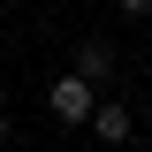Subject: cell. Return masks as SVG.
I'll return each mask as SVG.
<instances>
[{
    "instance_id": "obj_1",
    "label": "cell",
    "mask_w": 152,
    "mask_h": 152,
    "mask_svg": "<svg viewBox=\"0 0 152 152\" xmlns=\"http://www.w3.org/2000/svg\"><path fill=\"white\" fill-rule=\"evenodd\" d=\"M46 107H53V122H69V129H76V122H91V107H99V84H91V76H53V91H46Z\"/></svg>"
},
{
    "instance_id": "obj_5",
    "label": "cell",
    "mask_w": 152,
    "mask_h": 152,
    "mask_svg": "<svg viewBox=\"0 0 152 152\" xmlns=\"http://www.w3.org/2000/svg\"><path fill=\"white\" fill-rule=\"evenodd\" d=\"M0 145H15V122H8V114H0Z\"/></svg>"
},
{
    "instance_id": "obj_2",
    "label": "cell",
    "mask_w": 152,
    "mask_h": 152,
    "mask_svg": "<svg viewBox=\"0 0 152 152\" xmlns=\"http://www.w3.org/2000/svg\"><path fill=\"white\" fill-rule=\"evenodd\" d=\"M129 129H137V122H129L122 99H99V107H91V137H99V145H122Z\"/></svg>"
},
{
    "instance_id": "obj_3",
    "label": "cell",
    "mask_w": 152,
    "mask_h": 152,
    "mask_svg": "<svg viewBox=\"0 0 152 152\" xmlns=\"http://www.w3.org/2000/svg\"><path fill=\"white\" fill-rule=\"evenodd\" d=\"M76 76H91V84L114 76V46H107V38H76Z\"/></svg>"
},
{
    "instance_id": "obj_4",
    "label": "cell",
    "mask_w": 152,
    "mask_h": 152,
    "mask_svg": "<svg viewBox=\"0 0 152 152\" xmlns=\"http://www.w3.org/2000/svg\"><path fill=\"white\" fill-rule=\"evenodd\" d=\"M114 8H122V15H152V0H114Z\"/></svg>"
}]
</instances>
